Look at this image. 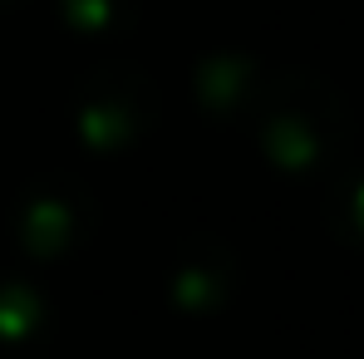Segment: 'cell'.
Instances as JSON below:
<instances>
[{
  "label": "cell",
  "mask_w": 364,
  "mask_h": 359,
  "mask_svg": "<svg viewBox=\"0 0 364 359\" xmlns=\"http://www.w3.org/2000/svg\"><path fill=\"white\" fill-rule=\"evenodd\" d=\"M261 143L266 153L291 168V173H305L325 158L330 143L345 138V109L340 99L310 79V74H286L266 99H261Z\"/></svg>",
  "instance_id": "cell-1"
},
{
  "label": "cell",
  "mask_w": 364,
  "mask_h": 359,
  "mask_svg": "<svg viewBox=\"0 0 364 359\" xmlns=\"http://www.w3.org/2000/svg\"><path fill=\"white\" fill-rule=\"evenodd\" d=\"M355 222H360V227H364V187H360V192H355Z\"/></svg>",
  "instance_id": "cell-3"
},
{
  "label": "cell",
  "mask_w": 364,
  "mask_h": 359,
  "mask_svg": "<svg viewBox=\"0 0 364 359\" xmlns=\"http://www.w3.org/2000/svg\"><path fill=\"white\" fill-rule=\"evenodd\" d=\"M0 5H10V0H0Z\"/></svg>",
  "instance_id": "cell-4"
},
{
  "label": "cell",
  "mask_w": 364,
  "mask_h": 359,
  "mask_svg": "<svg viewBox=\"0 0 364 359\" xmlns=\"http://www.w3.org/2000/svg\"><path fill=\"white\" fill-rule=\"evenodd\" d=\"M143 114H148V84L133 69L109 64V69L89 74L84 99H79V119L94 143H128L138 133Z\"/></svg>",
  "instance_id": "cell-2"
}]
</instances>
